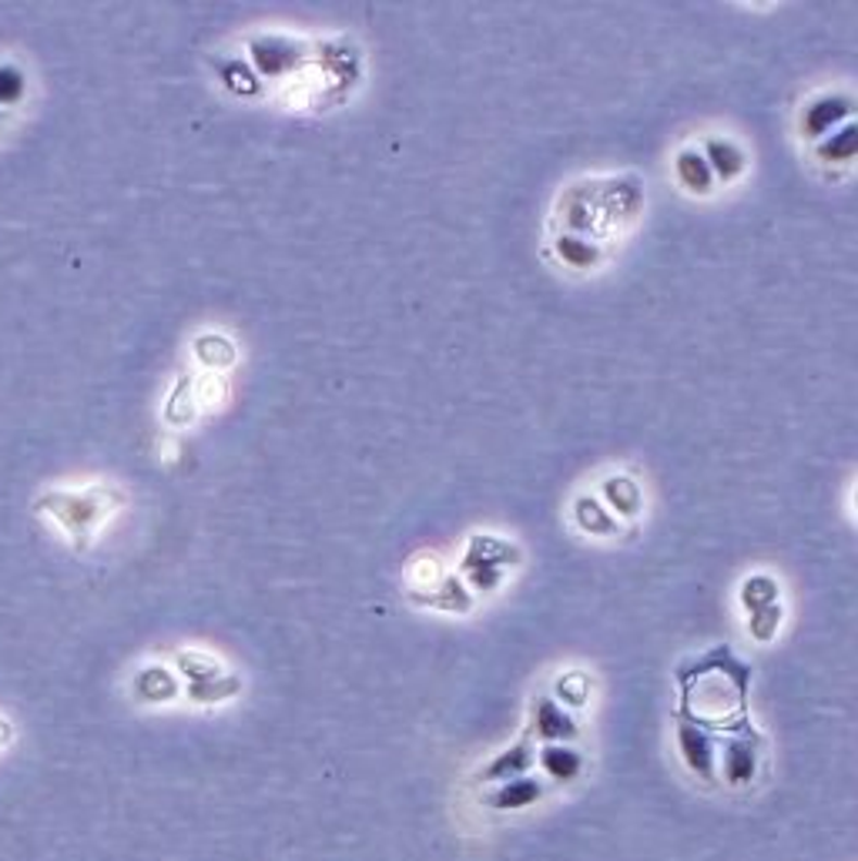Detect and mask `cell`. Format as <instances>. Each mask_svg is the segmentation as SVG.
I'll use <instances>...</instances> for the list:
<instances>
[{
	"instance_id": "obj_13",
	"label": "cell",
	"mask_w": 858,
	"mask_h": 861,
	"mask_svg": "<svg viewBox=\"0 0 858 861\" xmlns=\"http://www.w3.org/2000/svg\"><path fill=\"white\" fill-rule=\"evenodd\" d=\"M557 255L570 265V268H591L601 252L591 245V242H583L577 239V235H564V239H557Z\"/></svg>"
},
{
	"instance_id": "obj_17",
	"label": "cell",
	"mask_w": 858,
	"mask_h": 861,
	"mask_svg": "<svg viewBox=\"0 0 858 861\" xmlns=\"http://www.w3.org/2000/svg\"><path fill=\"white\" fill-rule=\"evenodd\" d=\"M181 668L194 678V681H215L218 678V663L212 657H202V654H185L181 657Z\"/></svg>"
},
{
	"instance_id": "obj_5",
	"label": "cell",
	"mask_w": 858,
	"mask_h": 861,
	"mask_svg": "<svg viewBox=\"0 0 858 861\" xmlns=\"http://www.w3.org/2000/svg\"><path fill=\"white\" fill-rule=\"evenodd\" d=\"M540 798H543V785L537 777L523 774V777H514V781H503V785H496V792H490L483 801L493 811H523V808H533Z\"/></svg>"
},
{
	"instance_id": "obj_2",
	"label": "cell",
	"mask_w": 858,
	"mask_h": 861,
	"mask_svg": "<svg viewBox=\"0 0 858 861\" xmlns=\"http://www.w3.org/2000/svg\"><path fill=\"white\" fill-rule=\"evenodd\" d=\"M678 751L687 764V771H694L697 777L705 781H715V761H718V751H715V740L694 727V724H681L678 727Z\"/></svg>"
},
{
	"instance_id": "obj_8",
	"label": "cell",
	"mask_w": 858,
	"mask_h": 861,
	"mask_svg": "<svg viewBox=\"0 0 858 861\" xmlns=\"http://www.w3.org/2000/svg\"><path fill=\"white\" fill-rule=\"evenodd\" d=\"M537 764V755H533V748L527 745V740H520V745H514V748H506V751H500L483 771H480V777L483 781H496V785H503V781H514V777H523L530 768Z\"/></svg>"
},
{
	"instance_id": "obj_12",
	"label": "cell",
	"mask_w": 858,
	"mask_h": 861,
	"mask_svg": "<svg viewBox=\"0 0 858 861\" xmlns=\"http://www.w3.org/2000/svg\"><path fill=\"white\" fill-rule=\"evenodd\" d=\"M573 517H577L580 530H588L591 536H610V533H617V520L607 517L604 506L597 499H591V496H580L573 503Z\"/></svg>"
},
{
	"instance_id": "obj_9",
	"label": "cell",
	"mask_w": 858,
	"mask_h": 861,
	"mask_svg": "<svg viewBox=\"0 0 858 861\" xmlns=\"http://www.w3.org/2000/svg\"><path fill=\"white\" fill-rule=\"evenodd\" d=\"M755 748L748 745V740H728L724 751H721V774L728 785L741 788V785H752V777H755Z\"/></svg>"
},
{
	"instance_id": "obj_4",
	"label": "cell",
	"mask_w": 858,
	"mask_h": 861,
	"mask_svg": "<svg viewBox=\"0 0 858 861\" xmlns=\"http://www.w3.org/2000/svg\"><path fill=\"white\" fill-rule=\"evenodd\" d=\"M851 114V101L842 98V94H832V98H818L805 107V117H802V131L811 135V138H825L835 125L848 122Z\"/></svg>"
},
{
	"instance_id": "obj_1",
	"label": "cell",
	"mask_w": 858,
	"mask_h": 861,
	"mask_svg": "<svg viewBox=\"0 0 858 861\" xmlns=\"http://www.w3.org/2000/svg\"><path fill=\"white\" fill-rule=\"evenodd\" d=\"M122 506V496L111 486H85V490H54L37 499V510L48 514L74 546H88L91 533Z\"/></svg>"
},
{
	"instance_id": "obj_16",
	"label": "cell",
	"mask_w": 858,
	"mask_h": 861,
	"mask_svg": "<svg viewBox=\"0 0 858 861\" xmlns=\"http://www.w3.org/2000/svg\"><path fill=\"white\" fill-rule=\"evenodd\" d=\"M24 98V74L14 64H0V104H14Z\"/></svg>"
},
{
	"instance_id": "obj_10",
	"label": "cell",
	"mask_w": 858,
	"mask_h": 861,
	"mask_svg": "<svg viewBox=\"0 0 858 861\" xmlns=\"http://www.w3.org/2000/svg\"><path fill=\"white\" fill-rule=\"evenodd\" d=\"M674 175L681 181V188H687L691 194H708L715 188V175L705 162V154L697 148H684L674 159Z\"/></svg>"
},
{
	"instance_id": "obj_3",
	"label": "cell",
	"mask_w": 858,
	"mask_h": 861,
	"mask_svg": "<svg viewBox=\"0 0 858 861\" xmlns=\"http://www.w3.org/2000/svg\"><path fill=\"white\" fill-rule=\"evenodd\" d=\"M533 734L543 745H564V740H573L580 734V727L554 697H540L533 708Z\"/></svg>"
},
{
	"instance_id": "obj_11",
	"label": "cell",
	"mask_w": 858,
	"mask_h": 861,
	"mask_svg": "<svg viewBox=\"0 0 858 861\" xmlns=\"http://www.w3.org/2000/svg\"><path fill=\"white\" fill-rule=\"evenodd\" d=\"M604 499L610 503V510L617 517H638L641 514V503H644V496H641V490H638V483L631 477H610V480H604Z\"/></svg>"
},
{
	"instance_id": "obj_18",
	"label": "cell",
	"mask_w": 858,
	"mask_h": 861,
	"mask_svg": "<svg viewBox=\"0 0 858 861\" xmlns=\"http://www.w3.org/2000/svg\"><path fill=\"white\" fill-rule=\"evenodd\" d=\"M778 620H782V607H765V610H755V623H752V634L758 641H768L778 628Z\"/></svg>"
},
{
	"instance_id": "obj_7",
	"label": "cell",
	"mask_w": 858,
	"mask_h": 861,
	"mask_svg": "<svg viewBox=\"0 0 858 861\" xmlns=\"http://www.w3.org/2000/svg\"><path fill=\"white\" fill-rule=\"evenodd\" d=\"M705 162H708L715 178L734 181L741 172H745L748 154H745V148H741L737 141H731V138H711L708 148H705Z\"/></svg>"
},
{
	"instance_id": "obj_6",
	"label": "cell",
	"mask_w": 858,
	"mask_h": 861,
	"mask_svg": "<svg viewBox=\"0 0 858 861\" xmlns=\"http://www.w3.org/2000/svg\"><path fill=\"white\" fill-rule=\"evenodd\" d=\"M537 764L543 768L554 785H573L583 774V755L573 751L570 745H543L537 755Z\"/></svg>"
},
{
	"instance_id": "obj_15",
	"label": "cell",
	"mask_w": 858,
	"mask_h": 861,
	"mask_svg": "<svg viewBox=\"0 0 858 861\" xmlns=\"http://www.w3.org/2000/svg\"><path fill=\"white\" fill-rule=\"evenodd\" d=\"M588 694H591V678L583 671H570L557 681V697L570 708H583L588 704Z\"/></svg>"
},
{
	"instance_id": "obj_14",
	"label": "cell",
	"mask_w": 858,
	"mask_h": 861,
	"mask_svg": "<svg viewBox=\"0 0 858 861\" xmlns=\"http://www.w3.org/2000/svg\"><path fill=\"white\" fill-rule=\"evenodd\" d=\"M855 128L845 125L842 135H829L818 141V159L822 162H851V154H855Z\"/></svg>"
}]
</instances>
